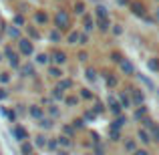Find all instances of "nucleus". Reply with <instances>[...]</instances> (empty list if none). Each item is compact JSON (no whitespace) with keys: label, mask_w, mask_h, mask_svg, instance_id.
I'll return each mask as SVG.
<instances>
[{"label":"nucleus","mask_w":159,"mask_h":155,"mask_svg":"<svg viewBox=\"0 0 159 155\" xmlns=\"http://www.w3.org/2000/svg\"><path fill=\"white\" fill-rule=\"evenodd\" d=\"M54 26L58 28V30H65V28L70 26V14L66 10H57V14H54Z\"/></svg>","instance_id":"1"},{"label":"nucleus","mask_w":159,"mask_h":155,"mask_svg":"<svg viewBox=\"0 0 159 155\" xmlns=\"http://www.w3.org/2000/svg\"><path fill=\"white\" fill-rule=\"evenodd\" d=\"M18 51L22 57H32L34 52V44H32L30 39H18Z\"/></svg>","instance_id":"2"},{"label":"nucleus","mask_w":159,"mask_h":155,"mask_svg":"<svg viewBox=\"0 0 159 155\" xmlns=\"http://www.w3.org/2000/svg\"><path fill=\"white\" fill-rule=\"evenodd\" d=\"M10 133H12V139H16L18 143H22V141H28V131L22 127V125H12V129H10Z\"/></svg>","instance_id":"3"},{"label":"nucleus","mask_w":159,"mask_h":155,"mask_svg":"<svg viewBox=\"0 0 159 155\" xmlns=\"http://www.w3.org/2000/svg\"><path fill=\"white\" fill-rule=\"evenodd\" d=\"M4 57H6V61L10 62V66H12V69H18V66H20V57H18V52H16V51H12L10 47H6V48H4Z\"/></svg>","instance_id":"4"},{"label":"nucleus","mask_w":159,"mask_h":155,"mask_svg":"<svg viewBox=\"0 0 159 155\" xmlns=\"http://www.w3.org/2000/svg\"><path fill=\"white\" fill-rule=\"evenodd\" d=\"M129 99H131V105H135V107H141V105L145 103V95H143V91L141 89H131L129 91Z\"/></svg>","instance_id":"5"},{"label":"nucleus","mask_w":159,"mask_h":155,"mask_svg":"<svg viewBox=\"0 0 159 155\" xmlns=\"http://www.w3.org/2000/svg\"><path fill=\"white\" fill-rule=\"evenodd\" d=\"M28 115L34 121H39L40 117H44V107H40V105H30V107H28Z\"/></svg>","instance_id":"6"},{"label":"nucleus","mask_w":159,"mask_h":155,"mask_svg":"<svg viewBox=\"0 0 159 155\" xmlns=\"http://www.w3.org/2000/svg\"><path fill=\"white\" fill-rule=\"evenodd\" d=\"M107 107H109V111H111V113H113V115H115V117L123 113V109H121V105H119V101H117L115 97H111V99H109V101H107Z\"/></svg>","instance_id":"7"},{"label":"nucleus","mask_w":159,"mask_h":155,"mask_svg":"<svg viewBox=\"0 0 159 155\" xmlns=\"http://www.w3.org/2000/svg\"><path fill=\"white\" fill-rule=\"evenodd\" d=\"M83 26H85V30H83V32H87V34L95 28V20H93V16H91V14H83Z\"/></svg>","instance_id":"8"},{"label":"nucleus","mask_w":159,"mask_h":155,"mask_svg":"<svg viewBox=\"0 0 159 155\" xmlns=\"http://www.w3.org/2000/svg\"><path fill=\"white\" fill-rule=\"evenodd\" d=\"M119 66H121V71H123L125 75H135V66H133V62L127 61V58H123V61L119 62Z\"/></svg>","instance_id":"9"},{"label":"nucleus","mask_w":159,"mask_h":155,"mask_svg":"<svg viewBox=\"0 0 159 155\" xmlns=\"http://www.w3.org/2000/svg\"><path fill=\"white\" fill-rule=\"evenodd\" d=\"M18 71H20V75H22V77H34V66H32L30 62H24V65H20Z\"/></svg>","instance_id":"10"},{"label":"nucleus","mask_w":159,"mask_h":155,"mask_svg":"<svg viewBox=\"0 0 159 155\" xmlns=\"http://www.w3.org/2000/svg\"><path fill=\"white\" fill-rule=\"evenodd\" d=\"M125 125H127V117L123 115V113H121V115H117L115 119H113V123H111V127L113 129H123Z\"/></svg>","instance_id":"11"},{"label":"nucleus","mask_w":159,"mask_h":155,"mask_svg":"<svg viewBox=\"0 0 159 155\" xmlns=\"http://www.w3.org/2000/svg\"><path fill=\"white\" fill-rule=\"evenodd\" d=\"M57 143H58L61 149H70V147H73V141H70V137H66V135H58Z\"/></svg>","instance_id":"12"},{"label":"nucleus","mask_w":159,"mask_h":155,"mask_svg":"<svg viewBox=\"0 0 159 155\" xmlns=\"http://www.w3.org/2000/svg\"><path fill=\"white\" fill-rule=\"evenodd\" d=\"M129 8H131V12L135 16H145V6L141 2H131V4H129Z\"/></svg>","instance_id":"13"},{"label":"nucleus","mask_w":159,"mask_h":155,"mask_svg":"<svg viewBox=\"0 0 159 155\" xmlns=\"http://www.w3.org/2000/svg\"><path fill=\"white\" fill-rule=\"evenodd\" d=\"M39 127H40V129H47V131H48V129L54 127V119H51V117H47V115L40 117V119H39Z\"/></svg>","instance_id":"14"},{"label":"nucleus","mask_w":159,"mask_h":155,"mask_svg":"<svg viewBox=\"0 0 159 155\" xmlns=\"http://www.w3.org/2000/svg\"><path fill=\"white\" fill-rule=\"evenodd\" d=\"M137 139H139L143 145H149V143H151V135H149L147 129H139V131H137Z\"/></svg>","instance_id":"15"},{"label":"nucleus","mask_w":159,"mask_h":155,"mask_svg":"<svg viewBox=\"0 0 159 155\" xmlns=\"http://www.w3.org/2000/svg\"><path fill=\"white\" fill-rule=\"evenodd\" d=\"M65 61H66V54H65V52H61V51H54V52H52V62H54L57 66L65 65Z\"/></svg>","instance_id":"16"},{"label":"nucleus","mask_w":159,"mask_h":155,"mask_svg":"<svg viewBox=\"0 0 159 155\" xmlns=\"http://www.w3.org/2000/svg\"><path fill=\"white\" fill-rule=\"evenodd\" d=\"M32 143V147H36V149H43V147H47V137L44 135H36L34 139L30 141Z\"/></svg>","instance_id":"17"},{"label":"nucleus","mask_w":159,"mask_h":155,"mask_svg":"<svg viewBox=\"0 0 159 155\" xmlns=\"http://www.w3.org/2000/svg\"><path fill=\"white\" fill-rule=\"evenodd\" d=\"M95 26H99L103 32H107L109 28H111V20H109V18H97V20H95Z\"/></svg>","instance_id":"18"},{"label":"nucleus","mask_w":159,"mask_h":155,"mask_svg":"<svg viewBox=\"0 0 159 155\" xmlns=\"http://www.w3.org/2000/svg\"><path fill=\"white\" fill-rule=\"evenodd\" d=\"M20 153L22 155H32L34 153V147H32L30 141H22V143H20Z\"/></svg>","instance_id":"19"},{"label":"nucleus","mask_w":159,"mask_h":155,"mask_svg":"<svg viewBox=\"0 0 159 155\" xmlns=\"http://www.w3.org/2000/svg\"><path fill=\"white\" fill-rule=\"evenodd\" d=\"M123 147H125V151H127V153H133L137 149V139H125L123 141Z\"/></svg>","instance_id":"20"},{"label":"nucleus","mask_w":159,"mask_h":155,"mask_svg":"<svg viewBox=\"0 0 159 155\" xmlns=\"http://www.w3.org/2000/svg\"><path fill=\"white\" fill-rule=\"evenodd\" d=\"M105 81H107V87H109V89H115V87L119 85L117 77H115V75H111V73H105Z\"/></svg>","instance_id":"21"},{"label":"nucleus","mask_w":159,"mask_h":155,"mask_svg":"<svg viewBox=\"0 0 159 155\" xmlns=\"http://www.w3.org/2000/svg\"><path fill=\"white\" fill-rule=\"evenodd\" d=\"M117 101H119L121 109H129V107H131V99H129V95H125V93H121Z\"/></svg>","instance_id":"22"},{"label":"nucleus","mask_w":159,"mask_h":155,"mask_svg":"<svg viewBox=\"0 0 159 155\" xmlns=\"http://www.w3.org/2000/svg\"><path fill=\"white\" fill-rule=\"evenodd\" d=\"M95 16H97V18H109V12H107V8L103 6V4L95 6Z\"/></svg>","instance_id":"23"},{"label":"nucleus","mask_w":159,"mask_h":155,"mask_svg":"<svg viewBox=\"0 0 159 155\" xmlns=\"http://www.w3.org/2000/svg\"><path fill=\"white\" fill-rule=\"evenodd\" d=\"M34 20L39 24H47L48 22V16H47V12H43V10H36L34 12Z\"/></svg>","instance_id":"24"},{"label":"nucleus","mask_w":159,"mask_h":155,"mask_svg":"<svg viewBox=\"0 0 159 155\" xmlns=\"http://www.w3.org/2000/svg\"><path fill=\"white\" fill-rule=\"evenodd\" d=\"M149 129H151V131H149V135H151V141L159 143V125H157V123H153Z\"/></svg>","instance_id":"25"},{"label":"nucleus","mask_w":159,"mask_h":155,"mask_svg":"<svg viewBox=\"0 0 159 155\" xmlns=\"http://www.w3.org/2000/svg\"><path fill=\"white\" fill-rule=\"evenodd\" d=\"M79 34H81L79 30H70L69 36H66V43L69 44H79Z\"/></svg>","instance_id":"26"},{"label":"nucleus","mask_w":159,"mask_h":155,"mask_svg":"<svg viewBox=\"0 0 159 155\" xmlns=\"http://www.w3.org/2000/svg\"><path fill=\"white\" fill-rule=\"evenodd\" d=\"M48 75L54 77V79H58V77L62 79V69H61V66H57V65H52V66H48Z\"/></svg>","instance_id":"27"},{"label":"nucleus","mask_w":159,"mask_h":155,"mask_svg":"<svg viewBox=\"0 0 159 155\" xmlns=\"http://www.w3.org/2000/svg\"><path fill=\"white\" fill-rule=\"evenodd\" d=\"M52 99H54V101H62V99H65V91H62L58 85L52 89Z\"/></svg>","instance_id":"28"},{"label":"nucleus","mask_w":159,"mask_h":155,"mask_svg":"<svg viewBox=\"0 0 159 155\" xmlns=\"http://www.w3.org/2000/svg\"><path fill=\"white\" fill-rule=\"evenodd\" d=\"M145 115H147V109H145V105H141V107L135 109V115H133V117H135V121H141Z\"/></svg>","instance_id":"29"},{"label":"nucleus","mask_w":159,"mask_h":155,"mask_svg":"<svg viewBox=\"0 0 159 155\" xmlns=\"http://www.w3.org/2000/svg\"><path fill=\"white\" fill-rule=\"evenodd\" d=\"M109 139H111V141H121V129L109 127Z\"/></svg>","instance_id":"30"},{"label":"nucleus","mask_w":159,"mask_h":155,"mask_svg":"<svg viewBox=\"0 0 159 155\" xmlns=\"http://www.w3.org/2000/svg\"><path fill=\"white\" fill-rule=\"evenodd\" d=\"M48 39H51L52 43H61V39H62L61 30H58V28H54V30H51V34H48Z\"/></svg>","instance_id":"31"},{"label":"nucleus","mask_w":159,"mask_h":155,"mask_svg":"<svg viewBox=\"0 0 159 155\" xmlns=\"http://www.w3.org/2000/svg\"><path fill=\"white\" fill-rule=\"evenodd\" d=\"M58 87H61L62 91H69V89H73V81H70V79H61Z\"/></svg>","instance_id":"32"},{"label":"nucleus","mask_w":159,"mask_h":155,"mask_svg":"<svg viewBox=\"0 0 159 155\" xmlns=\"http://www.w3.org/2000/svg\"><path fill=\"white\" fill-rule=\"evenodd\" d=\"M48 58L51 57H48L47 52H39L36 54V62H39V65H48Z\"/></svg>","instance_id":"33"},{"label":"nucleus","mask_w":159,"mask_h":155,"mask_svg":"<svg viewBox=\"0 0 159 155\" xmlns=\"http://www.w3.org/2000/svg\"><path fill=\"white\" fill-rule=\"evenodd\" d=\"M24 24H26V22H24V16L22 14H16L14 18H12V26H24Z\"/></svg>","instance_id":"34"},{"label":"nucleus","mask_w":159,"mask_h":155,"mask_svg":"<svg viewBox=\"0 0 159 155\" xmlns=\"http://www.w3.org/2000/svg\"><path fill=\"white\" fill-rule=\"evenodd\" d=\"M58 115H61L58 107H57V105H51V107H48V117H51V119H57Z\"/></svg>","instance_id":"35"},{"label":"nucleus","mask_w":159,"mask_h":155,"mask_svg":"<svg viewBox=\"0 0 159 155\" xmlns=\"http://www.w3.org/2000/svg\"><path fill=\"white\" fill-rule=\"evenodd\" d=\"M75 12H77V14H85V2H83V0H77V2H75Z\"/></svg>","instance_id":"36"},{"label":"nucleus","mask_w":159,"mask_h":155,"mask_svg":"<svg viewBox=\"0 0 159 155\" xmlns=\"http://www.w3.org/2000/svg\"><path fill=\"white\" fill-rule=\"evenodd\" d=\"M62 101H65L66 105H69V107H75V105L79 103V97H75V95H69V97H65Z\"/></svg>","instance_id":"37"},{"label":"nucleus","mask_w":159,"mask_h":155,"mask_svg":"<svg viewBox=\"0 0 159 155\" xmlns=\"http://www.w3.org/2000/svg\"><path fill=\"white\" fill-rule=\"evenodd\" d=\"M62 133H65L66 137H70V139H73V137H75V129H73V125H65V127H62Z\"/></svg>","instance_id":"38"},{"label":"nucleus","mask_w":159,"mask_h":155,"mask_svg":"<svg viewBox=\"0 0 159 155\" xmlns=\"http://www.w3.org/2000/svg\"><path fill=\"white\" fill-rule=\"evenodd\" d=\"M8 36H12V39L18 40V39H20V30H18L16 26H10V28H8Z\"/></svg>","instance_id":"39"},{"label":"nucleus","mask_w":159,"mask_h":155,"mask_svg":"<svg viewBox=\"0 0 159 155\" xmlns=\"http://www.w3.org/2000/svg\"><path fill=\"white\" fill-rule=\"evenodd\" d=\"M147 65H149V69H151L153 73H157V71H159V61H157V58H149Z\"/></svg>","instance_id":"40"},{"label":"nucleus","mask_w":159,"mask_h":155,"mask_svg":"<svg viewBox=\"0 0 159 155\" xmlns=\"http://www.w3.org/2000/svg\"><path fill=\"white\" fill-rule=\"evenodd\" d=\"M123 58H125V57H123L119 51H113V52H111V61H113V62H121Z\"/></svg>","instance_id":"41"},{"label":"nucleus","mask_w":159,"mask_h":155,"mask_svg":"<svg viewBox=\"0 0 159 155\" xmlns=\"http://www.w3.org/2000/svg\"><path fill=\"white\" fill-rule=\"evenodd\" d=\"M87 81H97V71L95 69H87Z\"/></svg>","instance_id":"42"},{"label":"nucleus","mask_w":159,"mask_h":155,"mask_svg":"<svg viewBox=\"0 0 159 155\" xmlns=\"http://www.w3.org/2000/svg\"><path fill=\"white\" fill-rule=\"evenodd\" d=\"M93 155H105V147H103L101 143H95V147H93Z\"/></svg>","instance_id":"43"},{"label":"nucleus","mask_w":159,"mask_h":155,"mask_svg":"<svg viewBox=\"0 0 159 155\" xmlns=\"http://www.w3.org/2000/svg\"><path fill=\"white\" fill-rule=\"evenodd\" d=\"M70 125H73V129H75V131H77V129H83V127H85V119H75Z\"/></svg>","instance_id":"44"},{"label":"nucleus","mask_w":159,"mask_h":155,"mask_svg":"<svg viewBox=\"0 0 159 155\" xmlns=\"http://www.w3.org/2000/svg\"><path fill=\"white\" fill-rule=\"evenodd\" d=\"M28 36H30V39H40V34H39V30H36L34 26H28Z\"/></svg>","instance_id":"45"},{"label":"nucleus","mask_w":159,"mask_h":155,"mask_svg":"<svg viewBox=\"0 0 159 155\" xmlns=\"http://www.w3.org/2000/svg\"><path fill=\"white\" fill-rule=\"evenodd\" d=\"M79 95H81V99H87V101L93 99V93H91L89 89H81V93H79Z\"/></svg>","instance_id":"46"},{"label":"nucleus","mask_w":159,"mask_h":155,"mask_svg":"<svg viewBox=\"0 0 159 155\" xmlns=\"http://www.w3.org/2000/svg\"><path fill=\"white\" fill-rule=\"evenodd\" d=\"M89 43V34H87V32H81V34H79V44H87Z\"/></svg>","instance_id":"47"},{"label":"nucleus","mask_w":159,"mask_h":155,"mask_svg":"<svg viewBox=\"0 0 159 155\" xmlns=\"http://www.w3.org/2000/svg\"><path fill=\"white\" fill-rule=\"evenodd\" d=\"M141 123H143V127H151L153 121H151V117H149V115H145L143 119H141Z\"/></svg>","instance_id":"48"},{"label":"nucleus","mask_w":159,"mask_h":155,"mask_svg":"<svg viewBox=\"0 0 159 155\" xmlns=\"http://www.w3.org/2000/svg\"><path fill=\"white\" fill-rule=\"evenodd\" d=\"M47 147H48V149H57V147H58L57 139H47Z\"/></svg>","instance_id":"49"},{"label":"nucleus","mask_w":159,"mask_h":155,"mask_svg":"<svg viewBox=\"0 0 159 155\" xmlns=\"http://www.w3.org/2000/svg\"><path fill=\"white\" fill-rule=\"evenodd\" d=\"M10 81V75L8 73H0V83H8Z\"/></svg>","instance_id":"50"},{"label":"nucleus","mask_w":159,"mask_h":155,"mask_svg":"<svg viewBox=\"0 0 159 155\" xmlns=\"http://www.w3.org/2000/svg\"><path fill=\"white\" fill-rule=\"evenodd\" d=\"M85 119H89V121H95V119H97V115H95L93 111H87V113H85Z\"/></svg>","instance_id":"51"},{"label":"nucleus","mask_w":159,"mask_h":155,"mask_svg":"<svg viewBox=\"0 0 159 155\" xmlns=\"http://www.w3.org/2000/svg\"><path fill=\"white\" fill-rule=\"evenodd\" d=\"M131 155H149V151H147V149H135Z\"/></svg>","instance_id":"52"},{"label":"nucleus","mask_w":159,"mask_h":155,"mask_svg":"<svg viewBox=\"0 0 159 155\" xmlns=\"http://www.w3.org/2000/svg\"><path fill=\"white\" fill-rule=\"evenodd\" d=\"M8 119H10L12 123H16V111H12V109H10V111H8Z\"/></svg>","instance_id":"53"},{"label":"nucleus","mask_w":159,"mask_h":155,"mask_svg":"<svg viewBox=\"0 0 159 155\" xmlns=\"http://www.w3.org/2000/svg\"><path fill=\"white\" fill-rule=\"evenodd\" d=\"M6 97H8V91L0 87V101H4V99H6Z\"/></svg>","instance_id":"54"},{"label":"nucleus","mask_w":159,"mask_h":155,"mask_svg":"<svg viewBox=\"0 0 159 155\" xmlns=\"http://www.w3.org/2000/svg\"><path fill=\"white\" fill-rule=\"evenodd\" d=\"M93 113H95V115L103 113V105H101V103H97V105H95V111H93Z\"/></svg>","instance_id":"55"},{"label":"nucleus","mask_w":159,"mask_h":155,"mask_svg":"<svg viewBox=\"0 0 159 155\" xmlns=\"http://www.w3.org/2000/svg\"><path fill=\"white\" fill-rule=\"evenodd\" d=\"M113 32H115V34H121V32H123V28H121V24H115V26H113Z\"/></svg>","instance_id":"56"},{"label":"nucleus","mask_w":159,"mask_h":155,"mask_svg":"<svg viewBox=\"0 0 159 155\" xmlns=\"http://www.w3.org/2000/svg\"><path fill=\"white\" fill-rule=\"evenodd\" d=\"M57 155H69V149H61V147H58V151H57Z\"/></svg>","instance_id":"57"},{"label":"nucleus","mask_w":159,"mask_h":155,"mask_svg":"<svg viewBox=\"0 0 159 155\" xmlns=\"http://www.w3.org/2000/svg\"><path fill=\"white\" fill-rule=\"evenodd\" d=\"M79 61H87V52H81V54H79Z\"/></svg>","instance_id":"58"},{"label":"nucleus","mask_w":159,"mask_h":155,"mask_svg":"<svg viewBox=\"0 0 159 155\" xmlns=\"http://www.w3.org/2000/svg\"><path fill=\"white\" fill-rule=\"evenodd\" d=\"M155 16H157V20H159V8H157V10H155Z\"/></svg>","instance_id":"59"},{"label":"nucleus","mask_w":159,"mask_h":155,"mask_svg":"<svg viewBox=\"0 0 159 155\" xmlns=\"http://www.w3.org/2000/svg\"><path fill=\"white\" fill-rule=\"evenodd\" d=\"M117 2H119V4H125V2H127V0H117Z\"/></svg>","instance_id":"60"},{"label":"nucleus","mask_w":159,"mask_h":155,"mask_svg":"<svg viewBox=\"0 0 159 155\" xmlns=\"http://www.w3.org/2000/svg\"><path fill=\"white\" fill-rule=\"evenodd\" d=\"M0 61H2V52H0Z\"/></svg>","instance_id":"61"},{"label":"nucleus","mask_w":159,"mask_h":155,"mask_svg":"<svg viewBox=\"0 0 159 155\" xmlns=\"http://www.w3.org/2000/svg\"><path fill=\"white\" fill-rule=\"evenodd\" d=\"M32 155H34V153H32Z\"/></svg>","instance_id":"62"}]
</instances>
